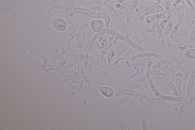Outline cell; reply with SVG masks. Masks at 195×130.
Here are the masks:
<instances>
[{"label": "cell", "instance_id": "obj_1", "mask_svg": "<svg viewBox=\"0 0 195 130\" xmlns=\"http://www.w3.org/2000/svg\"><path fill=\"white\" fill-rule=\"evenodd\" d=\"M55 28L60 31H63L66 28L67 24L65 21L60 18L56 19L52 22Z\"/></svg>", "mask_w": 195, "mask_h": 130}, {"label": "cell", "instance_id": "obj_3", "mask_svg": "<svg viewBox=\"0 0 195 130\" xmlns=\"http://www.w3.org/2000/svg\"><path fill=\"white\" fill-rule=\"evenodd\" d=\"M184 57L186 59L192 60L195 58V50L194 49H189L186 51L184 54Z\"/></svg>", "mask_w": 195, "mask_h": 130}, {"label": "cell", "instance_id": "obj_2", "mask_svg": "<svg viewBox=\"0 0 195 130\" xmlns=\"http://www.w3.org/2000/svg\"><path fill=\"white\" fill-rule=\"evenodd\" d=\"M100 91L103 95L108 98L112 96L113 95V91L110 87H102L100 88Z\"/></svg>", "mask_w": 195, "mask_h": 130}]
</instances>
